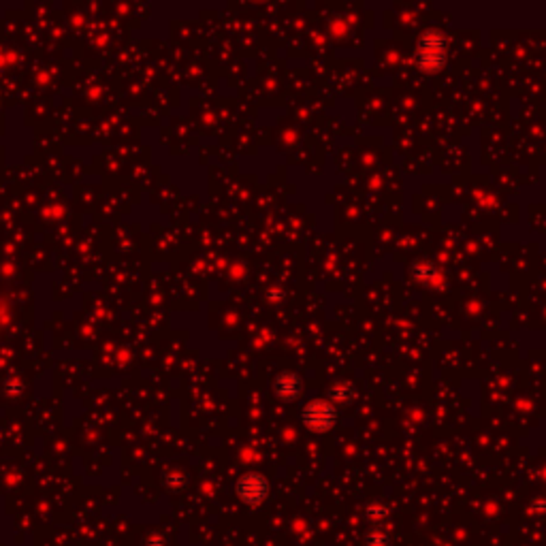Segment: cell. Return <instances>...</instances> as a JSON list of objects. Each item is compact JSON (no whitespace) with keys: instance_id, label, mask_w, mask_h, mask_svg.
Instances as JSON below:
<instances>
[{"instance_id":"cell-1","label":"cell","mask_w":546,"mask_h":546,"mask_svg":"<svg viewBox=\"0 0 546 546\" xmlns=\"http://www.w3.org/2000/svg\"><path fill=\"white\" fill-rule=\"evenodd\" d=\"M418 67L425 73H438L446 62V39L440 30H429L418 43Z\"/></svg>"},{"instance_id":"cell-2","label":"cell","mask_w":546,"mask_h":546,"mask_svg":"<svg viewBox=\"0 0 546 546\" xmlns=\"http://www.w3.org/2000/svg\"><path fill=\"white\" fill-rule=\"evenodd\" d=\"M303 425L314 433H326L331 431L338 422V412L329 401H309L305 404L301 412Z\"/></svg>"},{"instance_id":"cell-3","label":"cell","mask_w":546,"mask_h":546,"mask_svg":"<svg viewBox=\"0 0 546 546\" xmlns=\"http://www.w3.org/2000/svg\"><path fill=\"white\" fill-rule=\"evenodd\" d=\"M235 493L246 506H260L269 498V480L256 472L244 474L235 484Z\"/></svg>"},{"instance_id":"cell-4","label":"cell","mask_w":546,"mask_h":546,"mask_svg":"<svg viewBox=\"0 0 546 546\" xmlns=\"http://www.w3.org/2000/svg\"><path fill=\"white\" fill-rule=\"evenodd\" d=\"M301 389H303L301 380L295 373H291V371H284V373L276 375V380H273V393H276L284 401L297 399Z\"/></svg>"},{"instance_id":"cell-5","label":"cell","mask_w":546,"mask_h":546,"mask_svg":"<svg viewBox=\"0 0 546 546\" xmlns=\"http://www.w3.org/2000/svg\"><path fill=\"white\" fill-rule=\"evenodd\" d=\"M363 544L365 546H393V538L385 529H371V531L365 533Z\"/></svg>"},{"instance_id":"cell-6","label":"cell","mask_w":546,"mask_h":546,"mask_svg":"<svg viewBox=\"0 0 546 546\" xmlns=\"http://www.w3.org/2000/svg\"><path fill=\"white\" fill-rule=\"evenodd\" d=\"M433 267L429 265V262H420V265H416L414 267V276L418 278V280H429V278H433Z\"/></svg>"},{"instance_id":"cell-7","label":"cell","mask_w":546,"mask_h":546,"mask_svg":"<svg viewBox=\"0 0 546 546\" xmlns=\"http://www.w3.org/2000/svg\"><path fill=\"white\" fill-rule=\"evenodd\" d=\"M365 514H367L369 519H373V521H380V519H385V517L389 514V510H387L385 506H378V504H371V506H367Z\"/></svg>"},{"instance_id":"cell-8","label":"cell","mask_w":546,"mask_h":546,"mask_svg":"<svg viewBox=\"0 0 546 546\" xmlns=\"http://www.w3.org/2000/svg\"><path fill=\"white\" fill-rule=\"evenodd\" d=\"M331 397H333V399H340V401H346L350 395H348V389H346V387H333V389H331Z\"/></svg>"},{"instance_id":"cell-9","label":"cell","mask_w":546,"mask_h":546,"mask_svg":"<svg viewBox=\"0 0 546 546\" xmlns=\"http://www.w3.org/2000/svg\"><path fill=\"white\" fill-rule=\"evenodd\" d=\"M535 510H546V502H544V500L535 502Z\"/></svg>"}]
</instances>
